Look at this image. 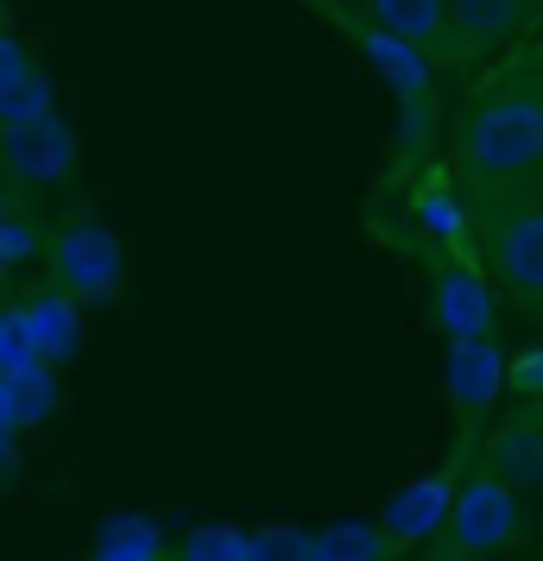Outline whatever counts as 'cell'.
I'll return each instance as SVG.
<instances>
[{
	"label": "cell",
	"instance_id": "6da1fadb",
	"mask_svg": "<svg viewBox=\"0 0 543 561\" xmlns=\"http://www.w3.org/2000/svg\"><path fill=\"white\" fill-rule=\"evenodd\" d=\"M455 164L474 190H506L543 171V95L493 89L455 127Z\"/></svg>",
	"mask_w": 543,
	"mask_h": 561
},
{
	"label": "cell",
	"instance_id": "7a4b0ae2",
	"mask_svg": "<svg viewBox=\"0 0 543 561\" xmlns=\"http://www.w3.org/2000/svg\"><path fill=\"white\" fill-rule=\"evenodd\" d=\"M449 549H462V556H506L518 536H524V505H518V485H506L493 467L480 473H467L455 485V505H449Z\"/></svg>",
	"mask_w": 543,
	"mask_h": 561
},
{
	"label": "cell",
	"instance_id": "3957f363",
	"mask_svg": "<svg viewBox=\"0 0 543 561\" xmlns=\"http://www.w3.org/2000/svg\"><path fill=\"white\" fill-rule=\"evenodd\" d=\"M52 278L57 290H70L77 304H108L121 278H127V253H121V233L95 221V215H77L52 233Z\"/></svg>",
	"mask_w": 543,
	"mask_h": 561
},
{
	"label": "cell",
	"instance_id": "277c9868",
	"mask_svg": "<svg viewBox=\"0 0 543 561\" xmlns=\"http://www.w3.org/2000/svg\"><path fill=\"white\" fill-rule=\"evenodd\" d=\"M430 322L442 341H480L499 334V290L474 253H442L430 272Z\"/></svg>",
	"mask_w": 543,
	"mask_h": 561
},
{
	"label": "cell",
	"instance_id": "5b68a950",
	"mask_svg": "<svg viewBox=\"0 0 543 561\" xmlns=\"http://www.w3.org/2000/svg\"><path fill=\"white\" fill-rule=\"evenodd\" d=\"M493 284H506L524 309H543V208H506L480 233Z\"/></svg>",
	"mask_w": 543,
	"mask_h": 561
},
{
	"label": "cell",
	"instance_id": "8992f818",
	"mask_svg": "<svg viewBox=\"0 0 543 561\" xmlns=\"http://www.w3.org/2000/svg\"><path fill=\"white\" fill-rule=\"evenodd\" d=\"M354 38H361V57L392 82V95L405 102V146H417L423 127H430V57H423V45H411V38H398V32H386V26H373V20L354 26Z\"/></svg>",
	"mask_w": 543,
	"mask_h": 561
},
{
	"label": "cell",
	"instance_id": "52a82bcc",
	"mask_svg": "<svg viewBox=\"0 0 543 561\" xmlns=\"http://www.w3.org/2000/svg\"><path fill=\"white\" fill-rule=\"evenodd\" d=\"M506 373H512V354L499 347V334H480V341H449L442 385H449L455 416H462V423H480V416L506 398Z\"/></svg>",
	"mask_w": 543,
	"mask_h": 561
},
{
	"label": "cell",
	"instance_id": "ba28073f",
	"mask_svg": "<svg viewBox=\"0 0 543 561\" xmlns=\"http://www.w3.org/2000/svg\"><path fill=\"white\" fill-rule=\"evenodd\" d=\"M0 164L20 183H64L77 171V133L57 114L32 121V127H7L0 133Z\"/></svg>",
	"mask_w": 543,
	"mask_h": 561
},
{
	"label": "cell",
	"instance_id": "9c48e42d",
	"mask_svg": "<svg viewBox=\"0 0 543 561\" xmlns=\"http://www.w3.org/2000/svg\"><path fill=\"white\" fill-rule=\"evenodd\" d=\"M455 473L449 467H437V473H423V480L398 485L392 492V505L380 511V530L392 536V549H417V542H430V536H442V524H449V505H455Z\"/></svg>",
	"mask_w": 543,
	"mask_h": 561
},
{
	"label": "cell",
	"instance_id": "30bf717a",
	"mask_svg": "<svg viewBox=\"0 0 543 561\" xmlns=\"http://www.w3.org/2000/svg\"><path fill=\"white\" fill-rule=\"evenodd\" d=\"M480 467H493L518 492H538L543 485V410L524 404L512 423H499V435L487 442V460Z\"/></svg>",
	"mask_w": 543,
	"mask_h": 561
},
{
	"label": "cell",
	"instance_id": "8fae6325",
	"mask_svg": "<svg viewBox=\"0 0 543 561\" xmlns=\"http://www.w3.org/2000/svg\"><path fill=\"white\" fill-rule=\"evenodd\" d=\"M411 221L423 240H437L442 253H474V221H467L462 196H455V183L442 178V171H423L411 190Z\"/></svg>",
	"mask_w": 543,
	"mask_h": 561
},
{
	"label": "cell",
	"instance_id": "7c38bea8",
	"mask_svg": "<svg viewBox=\"0 0 543 561\" xmlns=\"http://www.w3.org/2000/svg\"><path fill=\"white\" fill-rule=\"evenodd\" d=\"M45 114H57L52 107V82H45V70L7 38V45H0V133L7 127H32V121H45Z\"/></svg>",
	"mask_w": 543,
	"mask_h": 561
},
{
	"label": "cell",
	"instance_id": "4fadbf2b",
	"mask_svg": "<svg viewBox=\"0 0 543 561\" xmlns=\"http://www.w3.org/2000/svg\"><path fill=\"white\" fill-rule=\"evenodd\" d=\"M26 329H32L38 359H45V366H64V359H77V347H82V304L70 290H45V297L26 304Z\"/></svg>",
	"mask_w": 543,
	"mask_h": 561
},
{
	"label": "cell",
	"instance_id": "5bb4252c",
	"mask_svg": "<svg viewBox=\"0 0 543 561\" xmlns=\"http://www.w3.org/2000/svg\"><path fill=\"white\" fill-rule=\"evenodd\" d=\"M366 20L430 51L449 38V0H366Z\"/></svg>",
	"mask_w": 543,
	"mask_h": 561
},
{
	"label": "cell",
	"instance_id": "9a60e30c",
	"mask_svg": "<svg viewBox=\"0 0 543 561\" xmlns=\"http://www.w3.org/2000/svg\"><path fill=\"white\" fill-rule=\"evenodd\" d=\"M0 404H7V416H13L20 430H38L57 410V366L32 359L20 373H7V379H0Z\"/></svg>",
	"mask_w": 543,
	"mask_h": 561
},
{
	"label": "cell",
	"instance_id": "2e32d148",
	"mask_svg": "<svg viewBox=\"0 0 543 561\" xmlns=\"http://www.w3.org/2000/svg\"><path fill=\"white\" fill-rule=\"evenodd\" d=\"M392 536L380 524H329V530H310V561H386Z\"/></svg>",
	"mask_w": 543,
	"mask_h": 561
},
{
	"label": "cell",
	"instance_id": "e0dca14e",
	"mask_svg": "<svg viewBox=\"0 0 543 561\" xmlns=\"http://www.w3.org/2000/svg\"><path fill=\"white\" fill-rule=\"evenodd\" d=\"M518 13H524V0H449V32L467 45H493L518 26Z\"/></svg>",
	"mask_w": 543,
	"mask_h": 561
},
{
	"label": "cell",
	"instance_id": "ac0fdd59",
	"mask_svg": "<svg viewBox=\"0 0 543 561\" xmlns=\"http://www.w3.org/2000/svg\"><path fill=\"white\" fill-rule=\"evenodd\" d=\"M89 561H165V536L146 517H108Z\"/></svg>",
	"mask_w": 543,
	"mask_h": 561
},
{
	"label": "cell",
	"instance_id": "d6986e66",
	"mask_svg": "<svg viewBox=\"0 0 543 561\" xmlns=\"http://www.w3.org/2000/svg\"><path fill=\"white\" fill-rule=\"evenodd\" d=\"M178 561H247V530L234 524H203L178 542Z\"/></svg>",
	"mask_w": 543,
	"mask_h": 561
},
{
	"label": "cell",
	"instance_id": "ffe728a7",
	"mask_svg": "<svg viewBox=\"0 0 543 561\" xmlns=\"http://www.w3.org/2000/svg\"><path fill=\"white\" fill-rule=\"evenodd\" d=\"M247 561H310V530H291V524L247 530Z\"/></svg>",
	"mask_w": 543,
	"mask_h": 561
},
{
	"label": "cell",
	"instance_id": "44dd1931",
	"mask_svg": "<svg viewBox=\"0 0 543 561\" xmlns=\"http://www.w3.org/2000/svg\"><path fill=\"white\" fill-rule=\"evenodd\" d=\"M32 359H38V347H32V329H26V304L0 309V379L32 366Z\"/></svg>",
	"mask_w": 543,
	"mask_h": 561
},
{
	"label": "cell",
	"instance_id": "7402d4cb",
	"mask_svg": "<svg viewBox=\"0 0 543 561\" xmlns=\"http://www.w3.org/2000/svg\"><path fill=\"white\" fill-rule=\"evenodd\" d=\"M506 391H512L518 404L543 410V347H524V354H512V373H506Z\"/></svg>",
	"mask_w": 543,
	"mask_h": 561
},
{
	"label": "cell",
	"instance_id": "603a6c76",
	"mask_svg": "<svg viewBox=\"0 0 543 561\" xmlns=\"http://www.w3.org/2000/svg\"><path fill=\"white\" fill-rule=\"evenodd\" d=\"M38 247H45V240H38L32 221H0V278H7V272H20Z\"/></svg>",
	"mask_w": 543,
	"mask_h": 561
},
{
	"label": "cell",
	"instance_id": "cb8c5ba5",
	"mask_svg": "<svg viewBox=\"0 0 543 561\" xmlns=\"http://www.w3.org/2000/svg\"><path fill=\"white\" fill-rule=\"evenodd\" d=\"M13 455H20V435H0V480L13 473Z\"/></svg>",
	"mask_w": 543,
	"mask_h": 561
},
{
	"label": "cell",
	"instance_id": "d4e9b609",
	"mask_svg": "<svg viewBox=\"0 0 543 561\" xmlns=\"http://www.w3.org/2000/svg\"><path fill=\"white\" fill-rule=\"evenodd\" d=\"M430 561H480V556H462V549H437Z\"/></svg>",
	"mask_w": 543,
	"mask_h": 561
},
{
	"label": "cell",
	"instance_id": "484cf974",
	"mask_svg": "<svg viewBox=\"0 0 543 561\" xmlns=\"http://www.w3.org/2000/svg\"><path fill=\"white\" fill-rule=\"evenodd\" d=\"M0 221H13V215H7V196H0Z\"/></svg>",
	"mask_w": 543,
	"mask_h": 561
},
{
	"label": "cell",
	"instance_id": "4316f807",
	"mask_svg": "<svg viewBox=\"0 0 543 561\" xmlns=\"http://www.w3.org/2000/svg\"><path fill=\"white\" fill-rule=\"evenodd\" d=\"M316 7H329V0H316Z\"/></svg>",
	"mask_w": 543,
	"mask_h": 561
}]
</instances>
